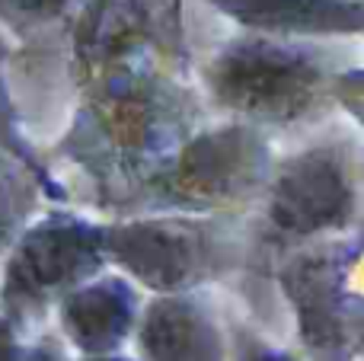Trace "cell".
<instances>
[{
    "instance_id": "16",
    "label": "cell",
    "mask_w": 364,
    "mask_h": 361,
    "mask_svg": "<svg viewBox=\"0 0 364 361\" xmlns=\"http://www.w3.org/2000/svg\"><path fill=\"white\" fill-rule=\"evenodd\" d=\"M333 96L364 125V70H348L333 83Z\"/></svg>"
},
{
    "instance_id": "17",
    "label": "cell",
    "mask_w": 364,
    "mask_h": 361,
    "mask_svg": "<svg viewBox=\"0 0 364 361\" xmlns=\"http://www.w3.org/2000/svg\"><path fill=\"white\" fill-rule=\"evenodd\" d=\"M0 361H26V349L19 343V330L6 313H0Z\"/></svg>"
},
{
    "instance_id": "1",
    "label": "cell",
    "mask_w": 364,
    "mask_h": 361,
    "mask_svg": "<svg viewBox=\"0 0 364 361\" xmlns=\"http://www.w3.org/2000/svg\"><path fill=\"white\" fill-rule=\"evenodd\" d=\"M198 131V96L157 64L122 68L83 87L61 157L102 198L132 205L138 189Z\"/></svg>"
},
{
    "instance_id": "5",
    "label": "cell",
    "mask_w": 364,
    "mask_h": 361,
    "mask_svg": "<svg viewBox=\"0 0 364 361\" xmlns=\"http://www.w3.org/2000/svg\"><path fill=\"white\" fill-rule=\"evenodd\" d=\"M109 224L51 211L26 224L4 259L0 304L16 330L36 326L74 288L100 279L109 266Z\"/></svg>"
},
{
    "instance_id": "12",
    "label": "cell",
    "mask_w": 364,
    "mask_h": 361,
    "mask_svg": "<svg viewBox=\"0 0 364 361\" xmlns=\"http://www.w3.org/2000/svg\"><path fill=\"white\" fill-rule=\"evenodd\" d=\"M38 198H48L38 179L19 160L0 153V256L19 240Z\"/></svg>"
},
{
    "instance_id": "10",
    "label": "cell",
    "mask_w": 364,
    "mask_h": 361,
    "mask_svg": "<svg viewBox=\"0 0 364 361\" xmlns=\"http://www.w3.org/2000/svg\"><path fill=\"white\" fill-rule=\"evenodd\" d=\"M141 361H227L218 317L192 291L157 294L138 323Z\"/></svg>"
},
{
    "instance_id": "19",
    "label": "cell",
    "mask_w": 364,
    "mask_h": 361,
    "mask_svg": "<svg viewBox=\"0 0 364 361\" xmlns=\"http://www.w3.org/2000/svg\"><path fill=\"white\" fill-rule=\"evenodd\" d=\"M83 361H132V358H122V355H115L112 352V355H87Z\"/></svg>"
},
{
    "instance_id": "15",
    "label": "cell",
    "mask_w": 364,
    "mask_h": 361,
    "mask_svg": "<svg viewBox=\"0 0 364 361\" xmlns=\"http://www.w3.org/2000/svg\"><path fill=\"white\" fill-rule=\"evenodd\" d=\"M233 361H294L288 352L262 343L250 330H233Z\"/></svg>"
},
{
    "instance_id": "7",
    "label": "cell",
    "mask_w": 364,
    "mask_h": 361,
    "mask_svg": "<svg viewBox=\"0 0 364 361\" xmlns=\"http://www.w3.org/2000/svg\"><path fill=\"white\" fill-rule=\"evenodd\" d=\"M355 179L348 157L333 144H316L275 163L262 205V237L297 243L342 230L355 217Z\"/></svg>"
},
{
    "instance_id": "13",
    "label": "cell",
    "mask_w": 364,
    "mask_h": 361,
    "mask_svg": "<svg viewBox=\"0 0 364 361\" xmlns=\"http://www.w3.org/2000/svg\"><path fill=\"white\" fill-rule=\"evenodd\" d=\"M0 153L19 160V163L38 179V185L45 189V195H48L51 202H64V198H68V192L58 185V179L48 173V166L38 160V153L32 151V144L23 134L19 109H16L13 93H10V80H6V42H4V36H0Z\"/></svg>"
},
{
    "instance_id": "2",
    "label": "cell",
    "mask_w": 364,
    "mask_h": 361,
    "mask_svg": "<svg viewBox=\"0 0 364 361\" xmlns=\"http://www.w3.org/2000/svg\"><path fill=\"white\" fill-rule=\"evenodd\" d=\"M275 173L272 144L252 122L198 128L147 179L132 208L147 215H224L265 195Z\"/></svg>"
},
{
    "instance_id": "8",
    "label": "cell",
    "mask_w": 364,
    "mask_h": 361,
    "mask_svg": "<svg viewBox=\"0 0 364 361\" xmlns=\"http://www.w3.org/2000/svg\"><path fill=\"white\" fill-rule=\"evenodd\" d=\"M352 249L323 247L288 259L278 269V285L297 320V336L310 361H348L352 345V298H348Z\"/></svg>"
},
{
    "instance_id": "18",
    "label": "cell",
    "mask_w": 364,
    "mask_h": 361,
    "mask_svg": "<svg viewBox=\"0 0 364 361\" xmlns=\"http://www.w3.org/2000/svg\"><path fill=\"white\" fill-rule=\"evenodd\" d=\"M26 361H68V352L55 343V339H38L32 349H26Z\"/></svg>"
},
{
    "instance_id": "9",
    "label": "cell",
    "mask_w": 364,
    "mask_h": 361,
    "mask_svg": "<svg viewBox=\"0 0 364 361\" xmlns=\"http://www.w3.org/2000/svg\"><path fill=\"white\" fill-rule=\"evenodd\" d=\"M141 301L132 279L122 275H100L87 285L74 288L58 304L64 336L83 355H112L125 345V339L141 323Z\"/></svg>"
},
{
    "instance_id": "4",
    "label": "cell",
    "mask_w": 364,
    "mask_h": 361,
    "mask_svg": "<svg viewBox=\"0 0 364 361\" xmlns=\"http://www.w3.org/2000/svg\"><path fill=\"white\" fill-rule=\"evenodd\" d=\"M109 262L154 294H182L237 269V234L218 215H138L109 224Z\"/></svg>"
},
{
    "instance_id": "3",
    "label": "cell",
    "mask_w": 364,
    "mask_h": 361,
    "mask_svg": "<svg viewBox=\"0 0 364 361\" xmlns=\"http://www.w3.org/2000/svg\"><path fill=\"white\" fill-rule=\"evenodd\" d=\"M205 93L220 112L252 125H294L326 99V68L301 45L250 32L227 38L201 64Z\"/></svg>"
},
{
    "instance_id": "14",
    "label": "cell",
    "mask_w": 364,
    "mask_h": 361,
    "mask_svg": "<svg viewBox=\"0 0 364 361\" xmlns=\"http://www.w3.org/2000/svg\"><path fill=\"white\" fill-rule=\"evenodd\" d=\"M74 0H0L4 13L13 19H26V23H51V19L64 16Z\"/></svg>"
},
{
    "instance_id": "6",
    "label": "cell",
    "mask_w": 364,
    "mask_h": 361,
    "mask_svg": "<svg viewBox=\"0 0 364 361\" xmlns=\"http://www.w3.org/2000/svg\"><path fill=\"white\" fill-rule=\"evenodd\" d=\"M186 55L179 0H83L70 36V74L80 87L122 68Z\"/></svg>"
},
{
    "instance_id": "11",
    "label": "cell",
    "mask_w": 364,
    "mask_h": 361,
    "mask_svg": "<svg viewBox=\"0 0 364 361\" xmlns=\"http://www.w3.org/2000/svg\"><path fill=\"white\" fill-rule=\"evenodd\" d=\"M220 16L262 36H355L364 0H205Z\"/></svg>"
}]
</instances>
